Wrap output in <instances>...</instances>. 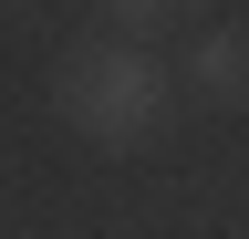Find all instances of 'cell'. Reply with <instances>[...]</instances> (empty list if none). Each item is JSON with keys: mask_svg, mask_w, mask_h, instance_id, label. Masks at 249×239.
<instances>
[{"mask_svg": "<svg viewBox=\"0 0 249 239\" xmlns=\"http://www.w3.org/2000/svg\"><path fill=\"white\" fill-rule=\"evenodd\" d=\"M0 11H21V0H0Z\"/></svg>", "mask_w": 249, "mask_h": 239, "instance_id": "277c9868", "label": "cell"}, {"mask_svg": "<svg viewBox=\"0 0 249 239\" xmlns=\"http://www.w3.org/2000/svg\"><path fill=\"white\" fill-rule=\"evenodd\" d=\"M208 0H104V32L114 42H156V32H177V21H197Z\"/></svg>", "mask_w": 249, "mask_h": 239, "instance_id": "3957f363", "label": "cell"}, {"mask_svg": "<svg viewBox=\"0 0 249 239\" xmlns=\"http://www.w3.org/2000/svg\"><path fill=\"white\" fill-rule=\"evenodd\" d=\"M52 104H62V125H73L83 146H156L166 135V114H177V94H166V63H156L145 42H73L52 63Z\"/></svg>", "mask_w": 249, "mask_h": 239, "instance_id": "6da1fadb", "label": "cell"}, {"mask_svg": "<svg viewBox=\"0 0 249 239\" xmlns=\"http://www.w3.org/2000/svg\"><path fill=\"white\" fill-rule=\"evenodd\" d=\"M187 94L208 114H249V32L239 21H208V32L187 42Z\"/></svg>", "mask_w": 249, "mask_h": 239, "instance_id": "7a4b0ae2", "label": "cell"}]
</instances>
